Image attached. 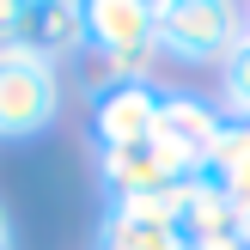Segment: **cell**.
Instances as JSON below:
<instances>
[{
  "mask_svg": "<svg viewBox=\"0 0 250 250\" xmlns=\"http://www.w3.org/2000/svg\"><path fill=\"white\" fill-rule=\"evenodd\" d=\"M159 92H165L159 80H110V73H98L92 92H85V134H92V146L110 153V146L153 141Z\"/></svg>",
  "mask_w": 250,
  "mask_h": 250,
  "instance_id": "3957f363",
  "label": "cell"
},
{
  "mask_svg": "<svg viewBox=\"0 0 250 250\" xmlns=\"http://www.w3.org/2000/svg\"><path fill=\"white\" fill-rule=\"evenodd\" d=\"M177 189L171 195H141V202H104L98 220V250H183L171 232Z\"/></svg>",
  "mask_w": 250,
  "mask_h": 250,
  "instance_id": "ba28073f",
  "label": "cell"
},
{
  "mask_svg": "<svg viewBox=\"0 0 250 250\" xmlns=\"http://www.w3.org/2000/svg\"><path fill=\"white\" fill-rule=\"evenodd\" d=\"M153 43V0H85V55L104 67L146 55Z\"/></svg>",
  "mask_w": 250,
  "mask_h": 250,
  "instance_id": "52a82bcc",
  "label": "cell"
},
{
  "mask_svg": "<svg viewBox=\"0 0 250 250\" xmlns=\"http://www.w3.org/2000/svg\"><path fill=\"white\" fill-rule=\"evenodd\" d=\"M238 232H244V244H250V220H238Z\"/></svg>",
  "mask_w": 250,
  "mask_h": 250,
  "instance_id": "5bb4252c",
  "label": "cell"
},
{
  "mask_svg": "<svg viewBox=\"0 0 250 250\" xmlns=\"http://www.w3.org/2000/svg\"><path fill=\"white\" fill-rule=\"evenodd\" d=\"M244 37V12L232 0H153V43L165 61L226 67Z\"/></svg>",
  "mask_w": 250,
  "mask_h": 250,
  "instance_id": "6da1fadb",
  "label": "cell"
},
{
  "mask_svg": "<svg viewBox=\"0 0 250 250\" xmlns=\"http://www.w3.org/2000/svg\"><path fill=\"white\" fill-rule=\"evenodd\" d=\"M171 232H177L183 250H208L238 238V208L226 202V189H208V183H183L177 189V214H171Z\"/></svg>",
  "mask_w": 250,
  "mask_h": 250,
  "instance_id": "9c48e42d",
  "label": "cell"
},
{
  "mask_svg": "<svg viewBox=\"0 0 250 250\" xmlns=\"http://www.w3.org/2000/svg\"><path fill=\"white\" fill-rule=\"evenodd\" d=\"M244 31H250V12H244Z\"/></svg>",
  "mask_w": 250,
  "mask_h": 250,
  "instance_id": "9a60e30c",
  "label": "cell"
},
{
  "mask_svg": "<svg viewBox=\"0 0 250 250\" xmlns=\"http://www.w3.org/2000/svg\"><path fill=\"white\" fill-rule=\"evenodd\" d=\"M92 171H98V189L110 202H141V195H171L189 183V171L165 153L159 141H141V146H110V153H92Z\"/></svg>",
  "mask_w": 250,
  "mask_h": 250,
  "instance_id": "5b68a950",
  "label": "cell"
},
{
  "mask_svg": "<svg viewBox=\"0 0 250 250\" xmlns=\"http://www.w3.org/2000/svg\"><path fill=\"white\" fill-rule=\"evenodd\" d=\"M220 122H226V104H214L208 92H183V85H165V92H159V122H153V141L165 146V153L177 159L183 171H189V183H195V171L208 165V153H214V141H220Z\"/></svg>",
  "mask_w": 250,
  "mask_h": 250,
  "instance_id": "277c9868",
  "label": "cell"
},
{
  "mask_svg": "<svg viewBox=\"0 0 250 250\" xmlns=\"http://www.w3.org/2000/svg\"><path fill=\"white\" fill-rule=\"evenodd\" d=\"M226 202H232V208H238V220H250V165H244V171H238V177H232V183H226Z\"/></svg>",
  "mask_w": 250,
  "mask_h": 250,
  "instance_id": "8fae6325",
  "label": "cell"
},
{
  "mask_svg": "<svg viewBox=\"0 0 250 250\" xmlns=\"http://www.w3.org/2000/svg\"><path fill=\"white\" fill-rule=\"evenodd\" d=\"M61 116V67L24 49H0V141H31Z\"/></svg>",
  "mask_w": 250,
  "mask_h": 250,
  "instance_id": "7a4b0ae2",
  "label": "cell"
},
{
  "mask_svg": "<svg viewBox=\"0 0 250 250\" xmlns=\"http://www.w3.org/2000/svg\"><path fill=\"white\" fill-rule=\"evenodd\" d=\"M19 6H24V0H0V49H6L12 24H19Z\"/></svg>",
  "mask_w": 250,
  "mask_h": 250,
  "instance_id": "7c38bea8",
  "label": "cell"
},
{
  "mask_svg": "<svg viewBox=\"0 0 250 250\" xmlns=\"http://www.w3.org/2000/svg\"><path fill=\"white\" fill-rule=\"evenodd\" d=\"M220 85H226V110L250 116V31L238 37V49L226 55V67H220Z\"/></svg>",
  "mask_w": 250,
  "mask_h": 250,
  "instance_id": "30bf717a",
  "label": "cell"
},
{
  "mask_svg": "<svg viewBox=\"0 0 250 250\" xmlns=\"http://www.w3.org/2000/svg\"><path fill=\"white\" fill-rule=\"evenodd\" d=\"M6 49H24L37 61H67L85 49V0H24Z\"/></svg>",
  "mask_w": 250,
  "mask_h": 250,
  "instance_id": "8992f818",
  "label": "cell"
},
{
  "mask_svg": "<svg viewBox=\"0 0 250 250\" xmlns=\"http://www.w3.org/2000/svg\"><path fill=\"white\" fill-rule=\"evenodd\" d=\"M0 250H19V232H12V214L0 208Z\"/></svg>",
  "mask_w": 250,
  "mask_h": 250,
  "instance_id": "4fadbf2b",
  "label": "cell"
}]
</instances>
